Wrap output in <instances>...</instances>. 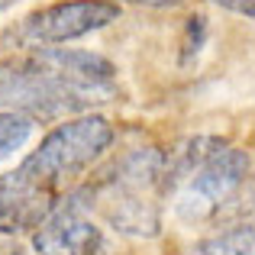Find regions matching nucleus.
I'll return each instance as SVG.
<instances>
[{
    "instance_id": "f257e3e1",
    "label": "nucleus",
    "mask_w": 255,
    "mask_h": 255,
    "mask_svg": "<svg viewBox=\"0 0 255 255\" xmlns=\"http://www.w3.org/2000/svg\"><path fill=\"white\" fill-rule=\"evenodd\" d=\"M113 145V123L100 113H81L65 123L52 126L39 149H32L10 178L19 187H36V191H52L84 174Z\"/></svg>"
},
{
    "instance_id": "f03ea898",
    "label": "nucleus",
    "mask_w": 255,
    "mask_h": 255,
    "mask_svg": "<svg viewBox=\"0 0 255 255\" xmlns=\"http://www.w3.org/2000/svg\"><path fill=\"white\" fill-rule=\"evenodd\" d=\"M84 107H91L84 94L42 71L32 55L0 65V110L26 113L29 120H55Z\"/></svg>"
},
{
    "instance_id": "7ed1b4c3",
    "label": "nucleus",
    "mask_w": 255,
    "mask_h": 255,
    "mask_svg": "<svg viewBox=\"0 0 255 255\" xmlns=\"http://www.w3.org/2000/svg\"><path fill=\"white\" fill-rule=\"evenodd\" d=\"M113 19H120L117 0H62V3L29 13L16 26L13 39L26 49H49V45L91 36V32L110 26Z\"/></svg>"
},
{
    "instance_id": "20e7f679",
    "label": "nucleus",
    "mask_w": 255,
    "mask_h": 255,
    "mask_svg": "<svg viewBox=\"0 0 255 255\" xmlns=\"http://www.w3.org/2000/svg\"><path fill=\"white\" fill-rule=\"evenodd\" d=\"M91 204L94 187H81L62 197L49 220L32 233V249L39 255H107L104 233L87 217Z\"/></svg>"
},
{
    "instance_id": "39448f33",
    "label": "nucleus",
    "mask_w": 255,
    "mask_h": 255,
    "mask_svg": "<svg viewBox=\"0 0 255 255\" xmlns=\"http://www.w3.org/2000/svg\"><path fill=\"white\" fill-rule=\"evenodd\" d=\"M32 62L42 71H49L52 78L65 81L68 87H75L78 94H84L87 100H94L91 94L107 91L117 78L110 58L97 55L87 49H65V45H49V49H32Z\"/></svg>"
},
{
    "instance_id": "423d86ee",
    "label": "nucleus",
    "mask_w": 255,
    "mask_h": 255,
    "mask_svg": "<svg viewBox=\"0 0 255 255\" xmlns=\"http://www.w3.org/2000/svg\"><path fill=\"white\" fill-rule=\"evenodd\" d=\"M58 197L52 191L19 187L10 174L0 178V233H36L55 210Z\"/></svg>"
},
{
    "instance_id": "0eeeda50",
    "label": "nucleus",
    "mask_w": 255,
    "mask_h": 255,
    "mask_svg": "<svg viewBox=\"0 0 255 255\" xmlns=\"http://www.w3.org/2000/svg\"><path fill=\"white\" fill-rule=\"evenodd\" d=\"M249 171H252L249 152L236 149V145H223V149L213 152V155L191 174L187 191L207 197L210 204H223V200H230V194L249 178Z\"/></svg>"
},
{
    "instance_id": "6e6552de",
    "label": "nucleus",
    "mask_w": 255,
    "mask_h": 255,
    "mask_svg": "<svg viewBox=\"0 0 255 255\" xmlns=\"http://www.w3.org/2000/svg\"><path fill=\"white\" fill-rule=\"evenodd\" d=\"M107 223L120 236L155 239L162 233V213H158V204L145 200L142 194H117L113 204L107 207Z\"/></svg>"
},
{
    "instance_id": "1a4fd4ad",
    "label": "nucleus",
    "mask_w": 255,
    "mask_h": 255,
    "mask_svg": "<svg viewBox=\"0 0 255 255\" xmlns=\"http://www.w3.org/2000/svg\"><path fill=\"white\" fill-rule=\"evenodd\" d=\"M162 165H165V152L155 145H145V149H132L120 158V165L113 168V191L117 194H142L149 187L158 184L162 178Z\"/></svg>"
},
{
    "instance_id": "9d476101",
    "label": "nucleus",
    "mask_w": 255,
    "mask_h": 255,
    "mask_svg": "<svg viewBox=\"0 0 255 255\" xmlns=\"http://www.w3.org/2000/svg\"><path fill=\"white\" fill-rule=\"evenodd\" d=\"M197 255H252V223L246 220V223L220 230L217 236L197 246Z\"/></svg>"
},
{
    "instance_id": "9b49d317",
    "label": "nucleus",
    "mask_w": 255,
    "mask_h": 255,
    "mask_svg": "<svg viewBox=\"0 0 255 255\" xmlns=\"http://www.w3.org/2000/svg\"><path fill=\"white\" fill-rule=\"evenodd\" d=\"M36 132V120H29L26 113L0 110V162H6L10 155H16Z\"/></svg>"
},
{
    "instance_id": "f8f14e48",
    "label": "nucleus",
    "mask_w": 255,
    "mask_h": 255,
    "mask_svg": "<svg viewBox=\"0 0 255 255\" xmlns=\"http://www.w3.org/2000/svg\"><path fill=\"white\" fill-rule=\"evenodd\" d=\"M207 32H210L207 16L204 13H194L184 26V42H181V65H184V68L200 55V49H204V42H207Z\"/></svg>"
},
{
    "instance_id": "ddd939ff",
    "label": "nucleus",
    "mask_w": 255,
    "mask_h": 255,
    "mask_svg": "<svg viewBox=\"0 0 255 255\" xmlns=\"http://www.w3.org/2000/svg\"><path fill=\"white\" fill-rule=\"evenodd\" d=\"M213 207H217V204H210L207 197H200V194L187 191L184 197L178 200V217L187 220V223H200V220H210Z\"/></svg>"
},
{
    "instance_id": "4468645a",
    "label": "nucleus",
    "mask_w": 255,
    "mask_h": 255,
    "mask_svg": "<svg viewBox=\"0 0 255 255\" xmlns=\"http://www.w3.org/2000/svg\"><path fill=\"white\" fill-rule=\"evenodd\" d=\"M213 3L230 10V13H239V16H246V19L255 16V0H213Z\"/></svg>"
},
{
    "instance_id": "2eb2a0df",
    "label": "nucleus",
    "mask_w": 255,
    "mask_h": 255,
    "mask_svg": "<svg viewBox=\"0 0 255 255\" xmlns=\"http://www.w3.org/2000/svg\"><path fill=\"white\" fill-rule=\"evenodd\" d=\"M0 255H26V246L23 243H3Z\"/></svg>"
},
{
    "instance_id": "dca6fc26",
    "label": "nucleus",
    "mask_w": 255,
    "mask_h": 255,
    "mask_svg": "<svg viewBox=\"0 0 255 255\" xmlns=\"http://www.w3.org/2000/svg\"><path fill=\"white\" fill-rule=\"evenodd\" d=\"M129 3H142V6H174L178 0H129Z\"/></svg>"
},
{
    "instance_id": "f3484780",
    "label": "nucleus",
    "mask_w": 255,
    "mask_h": 255,
    "mask_svg": "<svg viewBox=\"0 0 255 255\" xmlns=\"http://www.w3.org/2000/svg\"><path fill=\"white\" fill-rule=\"evenodd\" d=\"M13 3H19V0H0V13H3V10H10Z\"/></svg>"
},
{
    "instance_id": "a211bd4d",
    "label": "nucleus",
    "mask_w": 255,
    "mask_h": 255,
    "mask_svg": "<svg viewBox=\"0 0 255 255\" xmlns=\"http://www.w3.org/2000/svg\"><path fill=\"white\" fill-rule=\"evenodd\" d=\"M187 255H197V252H187Z\"/></svg>"
}]
</instances>
